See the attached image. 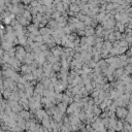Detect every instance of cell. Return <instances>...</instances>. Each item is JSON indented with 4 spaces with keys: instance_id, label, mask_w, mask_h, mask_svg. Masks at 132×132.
Masks as SVG:
<instances>
[{
    "instance_id": "6da1fadb",
    "label": "cell",
    "mask_w": 132,
    "mask_h": 132,
    "mask_svg": "<svg viewBox=\"0 0 132 132\" xmlns=\"http://www.w3.org/2000/svg\"><path fill=\"white\" fill-rule=\"evenodd\" d=\"M0 11H1V8H0Z\"/></svg>"
}]
</instances>
